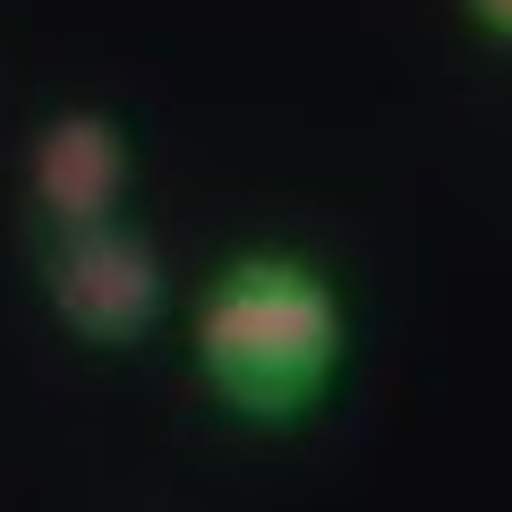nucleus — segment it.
<instances>
[{
	"instance_id": "obj_2",
	"label": "nucleus",
	"mask_w": 512,
	"mask_h": 512,
	"mask_svg": "<svg viewBox=\"0 0 512 512\" xmlns=\"http://www.w3.org/2000/svg\"><path fill=\"white\" fill-rule=\"evenodd\" d=\"M43 299L52 316L94 350H128L146 342L171 308V274L163 256H154L146 231H128V222H60L52 256H43Z\"/></svg>"
},
{
	"instance_id": "obj_3",
	"label": "nucleus",
	"mask_w": 512,
	"mask_h": 512,
	"mask_svg": "<svg viewBox=\"0 0 512 512\" xmlns=\"http://www.w3.org/2000/svg\"><path fill=\"white\" fill-rule=\"evenodd\" d=\"M35 205L52 222H103L128 188V128L111 111H52L26 154Z\"/></svg>"
},
{
	"instance_id": "obj_1",
	"label": "nucleus",
	"mask_w": 512,
	"mask_h": 512,
	"mask_svg": "<svg viewBox=\"0 0 512 512\" xmlns=\"http://www.w3.org/2000/svg\"><path fill=\"white\" fill-rule=\"evenodd\" d=\"M342 359H350L342 291L308 256H239L197 299V376L248 427L316 419Z\"/></svg>"
},
{
	"instance_id": "obj_4",
	"label": "nucleus",
	"mask_w": 512,
	"mask_h": 512,
	"mask_svg": "<svg viewBox=\"0 0 512 512\" xmlns=\"http://www.w3.org/2000/svg\"><path fill=\"white\" fill-rule=\"evenodd\" d=\"M470 18H478V26H487V35H495V43H512V0H470Z\"/></svg>"
}]
</instances>
